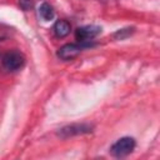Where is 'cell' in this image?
<instances>
[{"mask_svg": "<svg viewBox=\"0 0 160 160\" xmlns=\"http://www.w3.org/2000/svg\"><path fill=\"white\" fill-rule=\"evenodd\" d=\"M25 64V59L19 51H8L1 58V65L6 71H16L20 70Z\"/></svg>", "mask_w": 160, "mask_h": 160, "instance_id": "obj_1", "label": "cell"}, {"mask_svg": "<svg viewBox=\"0 0 160 160\" xmlns=\"http://www.w3.org/2000/svg\"><path fill=\"white\" fill-rule=\"evenodd\" d=\"M134 149H135V140L132 138L125 136V138L119 139L111 145L110 152L115 158H124L129 155L130 152H132Z\"/></svg>", "mask_w": 160, "mask_h": 160, "instance_id": "obj_2", "label": "cell"}, {"mask_svg": "<svg viewBox=\"0 0 160 160\" xmlns=\"http://www.w3.org/2000/svg\"><path fill=\"white\" fill-rule=\"evenodd\" d=\"M88 46L89 44H66L58 50V56L65 61L72 60L82 51L84 48H88Z\"/></svg>", "mask_w": 160, "mask_h": 160, "instance_id": "obj_3", "label": "cell"}, {"mask_svg": "<svg viewBox=\"0 0 160 160\" xmlns=\"http://www.w3.org/2000/svg\"><path fill=\"white\" fill-rule=\"evenodd\" d=\"M101 32V28L100 26H96V25H85V26H81L76 30L75 32V36H76V40L81 44H85V42H89L90 40H92L94 38H96L99 34Z\"/></svg>", "mask_w": 160, "mask_h": 160, "instance_id": "obj_4", "label": "cell"}, {"mask_svg": "<svg viewBox=\"0 0 160 160\" xmlns=\"http://www.w3.org/2000/svg\"><path fill=\"white\" fill-rule=\"evenodd\" d=\"M91 129H92V126L88 125V124H74V125H69V126L62 128L59 131V136L66 139V138H70L74 135H81V134L90 132Z\"/></svg>", "mask_w": 160, "mask_h": 160, "instance_id": "obj_5", "label": "cell"}, {"mask_svg": "<svg viewBox=\"0 0 160 160\" xmlns=\"http://www.w3.org/2000/svg\"><path fill=\"white\" fill-rule=\"evenodd\" d=\"M52 30H54V34L56 38H65L70 34V30H71V25L66 21V20H58L54 26H52Z\"/></svg>", "mask_w": 160, "mask_h": 160, "instance_id": "obj_6", "label": "cell"}, {"mask_svg": "<svg viewBox=\"0 0 160 160\" xmlns=\"http://www.w3.org/2000/svg\"><path fill=\"white\" fill-rule=\"evenodd\" d=\"M39 15H40V18H41L42 20H45V21H50V20L54 19V16H55V11H54V9H52L51 5L44 2V4H41L40 8H39Z\"/></svg>", "mask_w": 160, "mask_h": 160, "instance_id": "obj_7", "label": "cell"}]
</instances>
